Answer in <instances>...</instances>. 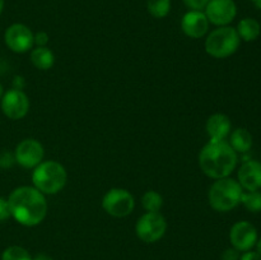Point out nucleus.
I'll use <instances>...</instances> for the list:
<instances>
[{"instance_id": "nucleus-1", "label": "nucleus", "mask_w": 261, "mask_h": 260, "mask_svg": "<svg viewBox=\"0 0 261 260\" xmlns=\"http://www.w3.org/2000/svg\"><path fill=\"white\" fill-rule=\"evenodd\" d=\"M10 214L18 223L23 226H37L47 214V201L36 188L20 186L8 198Z\"/></svg>"}, {"instance_id": "nucleus-2", "label": "nucleus", "mask_w": 261, "mask_h": 260, "mask_svg": "<svg viewBox=\"0 0 261 260\" xmlns=\"http://www.w3.org/2000/svg\"><path fill=\"white\" fill-rule=\"evenodd\" d=\"M199 165L209 177H228L236 168L237 153L227 140H211L200 150Z\"/></svg>"}, {"instance_id": "nucleus-3", "label": "nucleus", "mask_w": 261, "mask_h": 260, "mask_svg": "<svg viewBox=\"0 0 261 260\" xmlns=\"http://www.w3.org/2000/svg\"><path fill=\"white\" fill-rule=\"evenodd\" d=\"M68 180V173L56 161H45L40 165L36 166L35 171L32 173V183L37 190L42 194H53L59 193L64 189Z\"/></svg>"}, {"instance_id": "nucleus-4", "label": "nucleus", "mask_w": 261, "mask_h": 260, "mask_svg": "<svg viewBox=\"0 0 261 260\" xmlns=\"http://www.w3.org/2000/svg\"><path fill=\"white\" fill-rule=\"evenodd\" d=\"M244 189L234 178H218L209 189L208 200L217 212H229L241 203Z\"/></svg>"}, {"instance_id": "nucleus-5", "label": "nucleus", "mask_w": 261, "mask_h": 260, "mask_svg": "<svg viewBox=\"0 0 261 260\" xmlns=\"http://www.w3.org/2000/svg\"><path fill=\"white\" fill-rule=\"evenodd\" d=\"M241 38L236 28L223 25L212 31L205 41V50L216 59H224L233 55L240 47Z\"/></svg>"}, {"instance_id": "nucleus-6", "label": "nucleus", "mask_w": 261, "mask_h": 260, "mask_svg": "<svg viewBox=\"0 0 261 260\" xmlns=\"http://www.w3.org/2000/svg\"><path fill=\"white\" fill-rule=\"evenodd\" d=\"M166 229H167V222L165 217L158 212H148L143 214L138 219L135 226L137 236L147 244H152L162 239L163 235L166 233Z\"/></svg>"}, {"instance_id": "nucleus-7", "label": "nucleus", "mask_w": 261, "mask_h": 260, "mask_svg": "<svg viewBox=\"0 0 261 260\" xmlns=\"http://www.w3.org/2000/svg\"><path fill=\"white\" fill-rule=\"evenodd\" d=\"M102 206L110 216L122 218L134 211L135 201L132 194L125 189L114 188L105 194Z\"/></svg>"}, {"instance_id": "nucleus-8", "label": "nucleus", "mask_w": 261, "mask_h": 260, "mask_svg": "<svg viewBox=\"0 0 261 260\" xmlns=\"http://www.w3.org/2000/svg\"><path fill=\"white\" fill-rule=\"evenodd\" d=\"M4 40L10 50L18 54H23L32 48L33 43H35V36L27 25L22 24V23H14L7 28Z\"/></svg>"}, {"instance_id": "nucleus-9", "label": "nucleus", "mask_w": 261, "mask_h": 260, "mask_svg": "<svg viewBox=\"0 0 261 260\" xmlns=\"http://www.w3.org/2000/svg\"><path fill=\"white\" fill-rule=\"evenodd\" d=\"M2 110L12 120L23 119L30 110V99L20 89H10L2 97Z\"/></svg>"}, {"instance_id": "nucleus-10", "label": "nucleus", "mask_w": 261, "mask_h": 260, "mask_svg": "<svg viewBox=\"0 0 261 260\" xmlns=\"http://www.w3.org/2000/svg\"><path fill=\"white\" fill-rule=\"evenodd\" d=\"M232 246L239 251H249L257 242V229L247 221H240L232 226L229 232Z\"/></svg>"}, {"instance_id": "nucleus-11", "label": "nucleus", "mask_w": 261, "mask_h": 260, "mask_svg": "<svg viewBox=\"0 0 261 260\" xmlns=\"http://www.w3.org/2000/svg\"><path fill=\"white\" fill-rule=\"evenodd\" d=\"M237 7L233 0H211L205 7V15L209 23L223 27L236 18Z\"/></svg>"}, {"instance_id": "nucleus-12", "label": "nucleus", "mask_w": 261, "mask_h": 260, "mask_svg": "<svg viewBox=\"0 0 261 260\" xmlns=\"http://www.w3.org/2000/svg\"><path fill=\"white\" fill-rule=\"evenodd\" d=\"M43 154V147L38 140L24 139L15 148L14 158L22 167L35 168L42 162Z\"/></svg>"}, {"instance_id": "nucleus-13", "label": "nucleus", "mask_w": 261, "mask_h": 260, "mask_svg": "<svg viewBox=\"0 0 261 260\" xmlns=\"http://www.w3.org/2000/svg\"><path fill=\"white\" fill-rule=\"evenodd\" d=\"M184 33L191 38H200L208 32L209 20L201 10H190L181 20Z\"/></svg>"}, {"instance_id": "nucleus-14", "label": "nucleus", "mask_w": 261, "mask_h": 260, "mask_svg": "<svg viewBox=\"0 0 261 260\" xmlns=\"http://www.w3.org/2000/svg\"><path fill=\"white\" fill-rule=\"evenodd\" d=\"M239 184L246 191H255L261 189V162L250 160L240 167Z\"/></svg>"}, {"instance_id": "nucleus-15", "label": "nucleus", "mask_w": 261, "mask_h": 260, "mask_svg": "<svg viewBox=\"0 0 261 260\" xmlns=\"http://www.w3.org/2000/svg\"><path fill=\"white\" fill-rule=\"evenodd\" d=\"M231 132V120L224 114H214L206 121V133L211 140H224Z\"/></svg>"}, {"instance_id": "nucleus-16", "label": "nucleus", "mask_w": 261, "mask_h": 260, "mask_svg": "<svg viewBox=\"0 0 261 260\" xmlns=\"http://www.w3.org/2000/svg\"><path fill=\"white\" fill-rule=\"evenodd\" d=\"M31 61L35 68L40 69V70H48L53 68L54 63H55V56H54L53 51L46 46H37L31 53Z\"/></svg>"}, {"instance_id": "nucleus-17", "label": "nucleus", "mask_w": 261, "mask_h": 260, "mask_svg": "<svg viewBox=\"0 0 261 260\" xmlns=\"http://www.w3.org/2000/svg\"><path fill=\"white\" fill-rule=\"evenodd\" d=\"M236 31L242 41H245V42H252V41L257 40V37L260 36L261 25L254 18H244L242 20H240Z\"/></svg>"}, {"instance_id": "nucleus-18", "label": "nucleus", "mask_w": 261, "mask_h": 260, "mask_svg": "<svg viewBox=\"0 0 261 260\" xmlns=\"http://www.w3.org/2000/svg\"><path fill=\"white\" fill-rule=\"evenodd\" d=\"M229 144L233 148L234 152L239 153H246L251 149L252 147V135L245 127H237L233 130L231 134V140Z\"/></svg>"}, {"instance_id": "nucleus-19", "label": "nucleus", "mask_w": 261, "mask_h": 260, "mask_svg": "<svg viewBox=\"0 0 261 260\" xmlns=\"http://www.w3.org/2000/svg\"><path fill=\"white\" fill-rule=\"evenodd\" d=\"M241 203L249 212L259 213L261 212V191H244L241 195Z\"/></svg>"}, {"instance_id": "nucleus-20", "label": "nucleus", "mask_w": 261, "mask_h": 260, "mask_svg": "<svg viewBox=\"0 0 261 260\" xmlns=\"http://www.w3.org/2000/svg\"><path fill=\"white\" fill-rule=\"evenodd\" d=\"M142 204L147 212H160L163 205V198L157 191L149 190L143 195Z\"/></svg>"}, {"instance_id": "nucleus-21", "label": "nucleus", "mask_w": 261, "mask_h": 260, "mask_svg": "<svg viewBox=\"0 0 261 260\" xmlns=\"http://www.w3.org/2000/svg\"><path fill=\"white\" fill-rule=\"evenodd\" d=\"M147 8L154 18H165L170 13L171 0H148Z\"/></svg>"}, {"instance_id": "nucleus-22", "label": "nucleus", "mask_w": 261, "mask_h": 260, "mask_svg": "<svg viewBox=\"0 0 261 260\" xmlns=\"http://www.w3.org/2000/svg\"><path fill=\"white\" fill-rule=\"evenodd\" d=\"M2 260H33L30 252L20 246H9L4 250Z\"/></svg>"}, {"instance_id": "nucleus-23", "label": "nucleus", "mask_w": 261, "mask_h": 260, "mask_svg": "<svg viewBox=\"0 0 261 260\" xmlns=\"http://www.w3.org/2000/svg\"><path fill=\"white\" fill-rule=\"evenodd\" d=\"M10 216H12V214H10L8 200L4 198H0V222L7 221Z\"/></svg>"}, {"instance_id": "nucleus-24", "label": "nucleus", "mask_w": 261, "mask_h": 260, "mask_svg": "<svg viewBox=\"0 0 261 260\" xmlns=\"http://www.w3.org/2000/svg\"><path fill=\"white\" fill-rule=\"evenodd\" d=\"M211 0H184L186 5L190 8L191 10H201L208 5Z\"/></svg>"}, {"instance_id": "nucleus-25", "label": "nucleus", "mask_w": 261, "mask_h": 260, "mask_svg": "<svg viewBox=\"0 0 261 260\" xmlns=\"http://www.w3.org/2000/svg\"><path fill=\"white\" fill-rule=\"evenodd\" d=\"M14 161H15L14 155L10 154L9 152H4L0 154V166H2V167L4 168L10 167V166L14 163Z\"/></svg>"}, {"instance_id": "nucleus-26", "label": "nucleus", "mask_w": 261, "mask_h": 260, "mask_svg": "<svg viewBox=\"0 0 261 260\" xmlns=\"http://www.w3.org/2000/svg\"><path fill=\"white\" fill-rule=\"evenodd\" d=\"M239 250H236L234 247L231 249H227L226 251L222 254V260H240V254Z\"/></svg>"}, {"instance_id": "nucleus-27", "label": "nucleus", "mask_w": 261, "mask_h": 260, "mask_svg": "<svg viewBox=\"0 0 261 260\" xmlns=\"http://www.w3.org/2000/svg\"><path fill=\"white\" fill-rule=\"evenodd\" d=\"M48 42V35L46 32H38L35 36V43L37 46H46Z\"/></svg>"}, {"instance_id": "nucleus-28", "label": "nucleus", "mask_w": 261, "mask_h": 260, "mask_svg": "<svg viewBox=\"0 0 261 260\" xmlns=\"http://www.w3.org/2000/svg\"><path fill=\"white\" fill-rule=\"evenodd\" d=\"M240 260H261V255L257 251H245L242 256H240Z\"/></svg>"}, {"instance_id": "nucleus-29", "label": "nucleus", "mask_w": 261, "mask_h": 260, "mask_svg": "<svg viewBox=\"0 0 261 260\" xmlns=\"http://www.w3.org/2000/svg\"><path fill=\"white\" fill-rule=\"evenodd\" d=\"M33 260H53V257L46 254H38Z\"/></svg>"}, {"instance_id": "nucleus-30", "label": "nucleus", "mask_w": 261, "mask_h": 260, "mask_svg": "<svg viewBox=\"0 0 261 260\" xmlns=\"http://www.w3.org/2000/svg\"><path fill=\"white\" fill-rule=\"evenodd\" d=\"M256 247H257V252H259V254L261 255V237L259 240H257V242H256Z\"/></svg>"}, {"instance_id": "nucleus-31", "label": "nucleus", "mask_w": 261, "mask_h": 260, "mask_svg": "<svg viewBox=\"0 0 261 260\" xmlns=\"http://www.w3.org/2000/svg\"><path fill=\"white\" fill-rule=\"evenodd\" d=\"M252 2H254L255 7L259 8V9H261V0H252Z\"/></svg>"}, {"instance_id": "nucleus-32", "label": "nucleus", "mask_w": 261, "mask_h": 260, "mask_svg": "<svg viewBox=\"0 0 261 260\" xmlns=\"http://www.w3.org/2000/svg\"><path fill=\"white\" fill-rule=\"evenodd\" d=\"M3 8H4V0H0V13L3 12Z\"/></svg>"}, {"instance_id": "nucleus-33", "label": "nucleus", "mask_w": 261, "mask_h": 260, "mask_svg": "<svg viewBox=\"0 0 261 260\" xmlns=\"http://www.w3.org/2000/svg\"><path fill=\"white\" fill-rule=\"evenodd\" d=\"M3 94H4V91H3V86H2V84H0V99H2Z\"/></svg>"}]
</instances>
